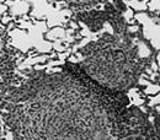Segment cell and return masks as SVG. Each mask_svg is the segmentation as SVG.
Here are the masks:
<instances>
[{
	"label": "cell",
	"instance_id": "cell-1",
	"mask_svg": "<svg viewBox=\"0 0 160 140\" xmlns=\"http://www.w3.org/2000/svg\"><path fill=\"white\" fill-rule=\"evenodd\" d=\"M4 4L8 6V12L12 17H20L31 11V4L26 0H6Z\"/></svg>",
	"mask_w": 160,
	"mask_h": 140
},
{
	"label": "cell",
	"instance_id": "cell-2",
	"mask_svg": "<svg viewBox=\"0 0 160 140\" xmlns=\"http://www.w3.org/2000/svg\"><path fill=\"white\" fill-rule=\"evenodd\" d=\"M44 37L48 41H59V40H64L65 38V28L64 27H60V26H57V27H52L46 35Z\"/></svg>",
	"mask_w": 160,
	"mask_h": 140
},
{
	"label": "cell",
	"instance_id": "cell-3",
	"mask_svg": "<svg viewBox=\"0 0 160 140\" xmlns=\"http://www.w3.org/2000/svg\"><path fill=\"white\" fill-rule=\"evenodd\" d=\"M6 11H8V6H6L4 2H0V19H1V16H2Z\"/></svg>",
	"mask_w": 160,
	"mask_h": 140
},
{
	"label": "cell",
	"instance_id": "cell-4",
	"mask_svg": "<svg viewBox=\"0 0 160 140\" xmlns=\"http://www.w3.org/2000/svg\"><path fill=\"white\" fill-rule=\"evenodd\" d=\"M5 1H6V0H0V2H5Z\"/></svg>",
	"mask_w": 160,
	"mask_h": 140
}]
</instances>
